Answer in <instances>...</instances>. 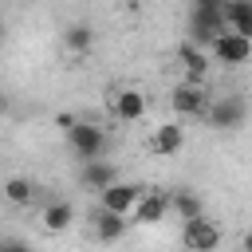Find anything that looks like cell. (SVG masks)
Listing matches in <instances>:
<instances>
[{"instance_id": "6da1fadb", "label": "cell", "mask_w": 252, "mask_h": 252, "mask_svg": "<svg viewBox=\"0 0 252 252\" xmlns=\"http://www.w3.org/2000/svg\"><path fill=\"white\" fill-rule=\"evenodd\" d=\"M67 146H71V154H75V158H83V161L102 158V150H106V130H102L98 122L75 118V122L67 126Z\"/></svg>"}, {"instance_id": "7a4b0ae2", "label": "cell", "mask_w": 252, "mask_h": 252, "mask_svg": "<svg viewBox=\"0 0 252 252\" xmlns=\"http://www.w3.org/2000/svg\"><path fill=\"white\" fill-rule=\"evenodd\" d=\"M209 55H213V63H220V67H240V63L252 59V39L240 35V32H232V28H224V32L209 43Z\"/></svg>"}, {"instance_id": "3957f363", "label": "cell", "mask_w": 252, "mask_h": 252, "mask_svg": "<svg viewBox=\"0 0 252 252\" xmlns=\"http://www.w3.org/2000/svg\"><path fill=\"white\" fill-rule=\"evenodd\" d=\"M205 118H209L213 130H240L244 118H248V102L240 94H220L217 102H209Z\"/></svg>"}, {"instance_id": "277c9868", "label": "cell", "mask_w": 252, "mask_h": 252, "mask_svg": "<svg viewBox=\"0 0 252 252\" xmlns=\"http://www.w3.org/2000/svg\"><path fill=\"white\" fill-rule=\"evenodd\" d=\"M169 106H173V114L177 118H201L205 110H209V94H205V87L201 83H181V87H173V94H169Z\"/></svg>"}, {"instance_id": "5b68a950", "label": "cell", "mask_w": 252, "mask_h": 252, "mask_svg": "<svg viewBox=\"0 0 252 252\" xmlns=\"http://www.w3.org/2000/svg\"><path fill=\"white\" fill-rule=\"evenodd\" d=\"M142 193H146V189L134 185V181H114V185H106V189L98 193V205H102V209H114V213H122V217H134Z\"/></svg>"}, {"instance_id": "8992f818", "label": "cell", "mask_w": 252, "mask_h": 252, "mask_svg": "<svg viewBox=\"0 0 252 252\" xmlns=\"http://www.w3.org/2000/svg\"><path fill=\"white\" fill-rule=\"evenodd\" d=\"M224 28H228L224 8H193V16H189V35L197 43H213Z\"/></svg>"}, {"instance_id": "52a82bcc", "label": "cell", "mask_w": 252, "mask_h": 252, "mask_svg": "<svg viewBox=\"0 0 252 252\" xmlns=\"http://www.w3.org/2000/svg\"><path fill=\"white\" fill-rule=\"evenodd\" d=\"M169 209H173V201H169V193H165V189H146L130 220H134V224H158V220H165V213H169Z\"/></svg>"}, {"instance_id": "ba28073f", "label": "cell", "mask_w": 252, "mask_h": 252, "mask_svg": "<svg viewBox=\"0 0 252 252\" xmlns=\"http://www.w3.org/2000/svg\"><path fill=\"white\" fill-rule=\"evenodd\" d=\"M110 110H114L118 122H142L146 118V94L138 87H122V91H114Z\"/></svg>"}, {"instance_id": "9c48e42d", "label": "cell", "mask_w": 252, "mask_h": 252, "mask_svg": "<svg viewBox=\"0 0 252 252\" xmlns=\"http://www.w3.org/2000/svg\"><path fill=\"white\" fill-rule=\"evenodd\" d=\"M181 240H185L189 248H201V252H205V248H217V244H220V232H217V224L201 213V217H189V220L181 224Z\"/></svg>"}, {"instance_id": "30bf717a", "label": "cell", "mask_w": 252, "mask_h": 252, "mask_svg": "<svg viewBox=\"0 0 252 252\" xmlns=\"http://www.w3.org/2000/svg\"><path fill=\"white\" fill-rule=\"evenodd\" d=\"M181 146H185L181 122H158V130H154V138H150V150H154L158 158H173Z\"/></svg>"}, {"instance_id": "8fae6325", "label": "cell", "mask_w": 252, "mask_h": 252, "mask_svg": "<svg viewBox=\"0 0 252 252\" xmlns=\"http://www.w3.org/2000/svg\"><path fill=\"white\" fill-rule=\"evenodd\" d=\"M91 220H94V236L106 240V244L122 240V236H126V224H130V217H122V213H114V209H102V205H98V213H94Z\"/></svg>"}, {"instance_id": "7c38bea8", "label": "cell", "mask_w": 252, "mask_h": 252, "mask_svg": "<svg viewBox=\"0 0 252 252\" xmlns=\"http://www.w3.org/2000/svg\"><path fill=\"white\" fill-rule=\"evenodd\" d=\"M114 181H118V169H114L110 161H102V158L83 161V185H87V189L102 193V189H106V185H114Z\"/></svg>"}, {"instance_id": "4fadbf2b", "label": "cell", "mask_w": 252, "mask_h": 252, "mask_svg": "<svg viewBox=\"0 0 252 252\" xmlns=\"http://www.w3.org/2000/svg\"><path fill=\"white\" fill-rule=\"evenodd\" d=\"M177 59H181V67H185V79H189V83H201V79H205V71H209V55L201 51V43H197V39H193V43H181Z\"/></svg>"}, {"instance_id": "5bb4252c", "label": "cell", "mask_w": 252, "mask_h": 252, "mask_svg": "<svg viewBox=\"0 0 252 252\" xmlns=\"http://www.w3.org/2000/svg\"><path fill=\"white\" fill-rule=\"evenodd\" d=\"M63 47H67L71 55H87V51L94 47V28L83 24V20L67 24V28H63Z\"/></svg>"}, {"instance_id": "9a60e30c", "label": "cell", "mask_w": 252, "mask_h": 252, "mask_svg": "<svg viewBox=\"0 0 252 252\" xmlns=\"http://www.w3.org/2000/svg\"><path fill=\"white\" fill-rule=\"evenodd\" d=\"M35 197H39V189H35V181H32V177H8V181H4V201H8V205L28 209Z\"/></svg>"}, {"instance_id": "2e32d148", "label": "cell", "mask_w": 252, "mask_h": 252, "mask_svg": "<svg viewBox=\"0 0 252 252\" xmlns=\"http://www.w3.org/2000/svg\"><path fill=\"white\" fill-rule=\"evenodd\" d=\"M71 220H75V209H71L67 201H51V205H43V213H39V224H43L47 232H67Z\"/></svg>"}, {"instance_id": "e0dca14e", "label": "cell", "mask_w": 252, "mask_h": 252, "mask_svg": "<svg viewBox=\"0 0 252 252\" xmlns=\"http://www.w3.org/2000/svg\"><path fill=\"white\" fill-rule=\"evenodd\" d=\"M224 20L232 32L252 39V0H224Z\"/></svg>"}, {"instance_id": "ac0fdd59", "label": "cell", "mask_w": 252, "mask_h": 252, "mask_svg": "<svg viewBox=\"0 0 252 252\" xmlns=\"http://www.w3.org/2000/svg\"><path fill=\"white\" fill-rule=\"evenodd\" d=\"M169 201H173V213L181 217V220H189V217H201L205 209H201V197L193 193V189H177V193H169Z\"/></svg>"}, {"instance_id": "d6986e66", "label": "cell", "mask_w": 252, "mask_h": 252, "mask_svg": "<svg viewBox=\"0 0 252 252\" xmlns=\"http://www.w3.org/2000/svg\"><path fill=\"white\" fill-rule=\"evenodd\" d=\"M193 8H224V0H193Z\"/></svg>"}, {"instance_id": "ffe728a7", "label": "cell", "mask_w": 252, "mask_h": 252, "mask_svg": "<svg viewBox=\"0 0 252 252\" xmlns=\"http://www.w3.org/2000/svg\"><path fill=\"white\" fill-rule=\"evenodd\" d=\"M12 110V98H8V91H0V114H8Z\"/></svg>"}, {"instance_id": "44dd1931", "label": "cell", "mask_w": 252, "mask_h": 252, "mask_svg": "<svg viewBox=\"0 0 252 252\" xmlns=\"http://www.w3.org/2000/svg\"><path fill=\"white\" fill-rule=\"evenodd\" d=\"M244 248H252V232H248V236H244Z\"/></svg>"}, {"instance_id": "7402d4cb", "label": "cell", "mask_w": 252, "mask_h": 252, "mask_svg": "<svg viewBox=\"0 0 252 252\" xmlns=\"http://www.w3.org/2000/svg\"><path fill=\"white\" fill-rule=\"evenodd\" d=\"M0 43H4V24H0Z\"/></svg>"}]
</instances>
